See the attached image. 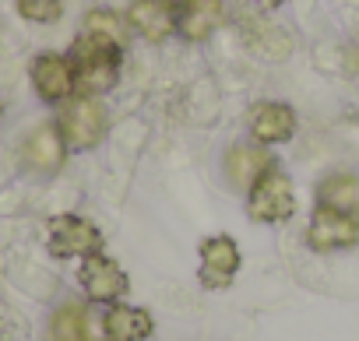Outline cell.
Segmentation results:
<instances>
[{"label":"cell","mask_w":359,"mask_h":341,"mask_svg":"<svg viewBox=\"0 0 359 341\" xmlns=\"http://www.w3.org/2000/svg\"><path fill=\"white\" fill-rule=\"evenodd\" d=\"M130 25H134L148 43H158V39H165V36L172 32L176 18H172V11H169L165 0H134V4H130Z\"/></svg>","instance_id":"cell-12"},{"label":"cell","mask_w":359,"mask_h":341,"mask_svg":"<svg viewBox=\"0 0 359 341\" xmlns=\"http://www.w3.org/2000/svg\"><path fill=\"white\" fill-rule=\"evenodd\" d=\"M64 162V137L57 127H36L25 137V165H32L36 173H57Z\"/></svg>","instance_id":"cell-9"},{"label":"cell","mask_w":359,"mask_h":341,"mask_svg":"<svg viewBox=\"0 0 359 341\" xmlns=\"http://www.w3.org/2000/svg\"><path fill=\"white\" fill-rule=\"evenodd\" d=\"M116 85V60H88V64H74V88L92 95H102Z\"/></svg>","instance_id":"cell-15"},{"label":"cell","mask_w":359,"mask_h":341,"mask_svg":"<svg viewBox=\"0 0 359 341\" xmlns=\"http://www.w3.org/2000/svg\"><path fill=\"white\" fill-rule=\"evenodd\" d=\"M18 11L29 22H53L60 15V0H18Z\"/></svg>","instance_id":"cell-19"},{"label":"cell","mask_w":359,"mask_h":341,"mask_svg":"<svg viewBox=\"0 0 359 341\" xmlns=\"http://www.w3.org/2000/svg\"><path fill=\"white\" fill-rule=\"evenodd\" d=\"M257 4H264V8H278V4H285V0H257Z\"/></svg>","instance_id":"cell-20"},{"label":"cell","mask_w":359,"mask_h":341,"mask_svg":"<svg viewBox=\"0 0 359 341\" xmlns=\"http://www.w3.org/2000/svg\"><path fill=\"white\" fill-rule=\"evenodd\" d=\"M271 165H275V158H271V151L261 148V144H236V148H229V155H226V173H229V180H233L240 190H250Z\"/></svg>","instance_id":"cell-8"},{"label":"cell","mask_w":359,"mask_h":341,"mask_svg":"<svg viewBox=\"0 0 359 341\" xmlns=\"http://www.w3.org/2000/svg\"><path fill=\"white\" fill-rule=\"evenodd\" d=\"M81 285H85V295L92 302H113V299H120L127 292V274L113 260L92 253L81 264Z\"/></svg>","instance_id":"cell-6"},{"label":"cell","mask_w":359,"mask_h":341,"mask_svg":"<svg viewBox=\"0 0 359 341\" xmlns=\"http://www.w3.org/2000/svg\"><path fill=\"white\" fill-rule=\"evenodd\" d=\"M0 113H4V102H0Z\"/></svg>","instance_id":"cell-22"},{"label":"cell","mask_w":359,"mask_h":341,"mask_svg":"<svg viewBox=\"0 0 359 341\" xmlns=\"http://www.w3.org/2000/svg\"><path fill=\"white\" fill-rule=\"evenodd\" d=\"M50 250L57 257H92L102 250V232L78 215H60L50 222Z\"/></svg>","instance_id":"cell-3"},{"label":"cell","mask_w":359,"mask_h":341,"mask_svg":"<svg viewBox=\"0 0 359 341\" xmlns=\"http://www.w3.org/2000/svg\"><path fill=\"white\" fill-rule=\"evenodd\" d=\"M106 341H144L151 334V316L137 306H113L102 316Z\"/></svg>","instance_id":"cell-11"},{"label":"cell","mask_w":359,"mask_h":341,"mask_svg":"<svg viewBox=\"0 0 359 341\" xmlns=\"http://www.w3.org/2000/svg\"><path fill=\"white\" fill-rule=\"evenodd\" d=\"M50 334L53 341H88V316L81 306L67 302L53 313V323H50Z\"/></svg>","instance_id":"cell-16"},{"label":"cell","mask_w":359,"mask_h":341,"mask_svg":"<svg viewBox=\"0 0 359 341\" xmlns=\"http://www.w3.org/2000/svg\"><path fill=\"white\" fill-rule=\"evenodd\" d=\"M165 4H184V0H165Z\"/></svg>","instance_id":"cell-21"},{"label":"cell","mask_w":359,"mask_h":341,"mask_svg":"<svg viewBox=\"0 0 359 341\" xmlns=\"http://www.w3.org/2000/svg\"><path fill=\"white\" fill-rule=\"evenodd\" d=\"M313 250H341V246H355L359 243V218L345 215V211H331V208H317L310 218V232H306Z\"/></svg>","instance_id":"cell-4"},{"label":"cell","mask_w":359,"mask_h":341,"mask_svg":"<svg viewBox=\"0 0 359 341\" xmlns=\"http://www.w3.org/2000/svg\"><path fill=\"white\" fill-rule=\"evenodd\" d=\"M85 32H92V36L113 43L116 50L127 43V32H123V25H120V18H116L113 11H92V15L85 18Z\"/></svg>","instance_id":"cell-18"},{"label":"cell","mask_w":359,"mask_h":341,"mask_svg":"<svg viewBox=\"0 0 359 341\" xmlns=\"http://www.w3.org/2000/svg\"><path fill=\"white\" fill-rule=\"evenodd\" d=\"M219 18H222L219 0H184L180 18H176V29L184 32L187 39H208L215 32Z\"/></svg>","instance_id":"cell-13"},{"label":"cell","mask_w":359,"mask_h":341,"mask_svg":"<svg viewBox=\"0 0 359 341\" xmlns=\"http://www.w3.org/2000/svg\"><path fill=\"white\" fill-rule=\"evenodd\" d=\"M250 130L264 144H282V141H289L296 134V116L282 102H261L254 109V116H250Z\"/></svg>","instance_id":"cell-10"},{"label":"cell","mask_w":359,"mask_h":341,"mask_svg":"<svg viewBox=\"0 0 359 341\" xmlns=\"http://www.w3.org/2000/svg\"><path fill=\"white\" fill-rule=\"evenodd\" d=\"M236 267H240V250H236V243L229 236L205 239V246H201V281L208 288L229 285L233 274H236Z\"/></svg>","instance_id":"cell-7"},{"label":"cell","mask_w":359,"mask_h":341,"mask_svg":"<svg viewBox=\"0 0 359 341\" xmlns=\"http://www.w3.org/2000/svg\"><path fill=\"white\" fill-rule=\"evenodd\" d=\"M57 130H60L64 144H71V148H92V144H99V137L106 134V109H102L95 99L85 95V99L64 106Z\"/></svg>","instance_id":"cell-2"},{"label":"cell","mask_w":359,"mask_h":341,"mask_svg":"<svg viewBox=\"0 0 359 341\" xmlns=\"http://www.w3.org/2000/svg\"><path fill=\"white\" fill-rule=\"evenodd\" d=\"M247 211H250V218H257V222H285V218L296 211V194H292L289 176L278 173V169L271 165L268 173L250 187Z\"/></svg>","instance_id":"cell-1"},{"label":"cell","mask_w":359,"mask_h":341,"mask_svg":"<svg viewBox=\"0 0 359 341\" xmlns=\"http://www.w3.org/2000/svg\"><path fill=\"white\" fill-rule=\"evenodd\" d=\"M32 85L46 102H64L74 92V64L60 53H43L32 64Z\"/></svg>","instance_id":"cell-5"},{"label":"cell","mask_w":359,"mask_h":341,"mask_svg":"<svg viewBox=\"0 0 359 341\" xmlns=\"http://www.w3.org/2000/svg\"><path fill=\"white\" fill-rule=\"evenodd\" d=\"M116 46L113 43H106V39H99V36H92V32H85L81 39H74V46H71V64H88V60H116Z\"/></svg>","instance_id":"cell-17"},{"label":"cell","mask_w":359,"mask_h":341,"mask_svg":"<svg viewBox=\"0 0 359 341\" xmlns=\"http://www.w3.org/2000/svg\"><path fill=\"white\" fill-rule=\"evenodd\" d=\"M317 197H320V208L352 215V211H359V176H352V173H334V176H327V180L320 183Z\"/></svg>","instance_id":"cell-14"}]
</instances>
